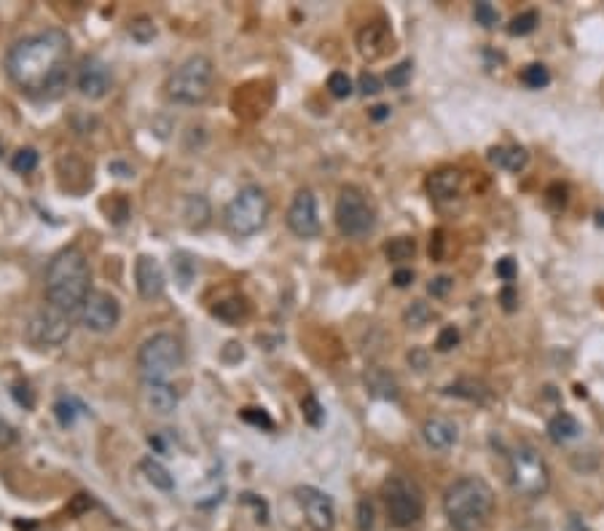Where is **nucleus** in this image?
Listing matches in <instances>:
<instances>
[{"label":"nucleus","instance_id":"nucleus-22","mask_svg":"<svg viewBox=\"0 0 604 531\" xmlns=\"http://www.w3.org/2000/svg\"><path fill=\"white\" fill-rule=\"evenodd\" d=\"M212 314H215L220 322H226V325H239V322L247 319L250 303H247L244 298H239V295H231V298L215 303V306H212Z\"/></svg>","mask_w":604,"mask_h":531},{"label":"nucleus","instance_id":"nucleus-7","mask_svg":"<svg viewBox=\"0 0 604 531\" xmlns=\"http://www.w3.org/2000/svg\"><path fill=\"white\" fill-rule=\"evenodd\" d=\"M387 518L395 528H411L425 515V494L417 480L406 475H390L382 485Z\"/></svg>","mask_w":604,"mask_h":531},{"label":"nucleus","instance_id":"nucleus-33","mask_svg":"<svg viewBox=\"0 0 604 531\" xmlns=\"http://www.w3.org/2000/svg\"><path fill=\"white\" fill-rule=\"evenodd\" d=\"M129 36H132L137 44H151V41L156 38V25H153V20H148V17L132 20V22H129Z\"/></svg>","mask_w":604,"mask_h":531},{"label":"nucleus","instance_id":"nucleus-31","mask_svg":"<svg viewBox=\"0 0 604 531\" xmlns=\"http://www.w3.org/2000/svg\"><path fill=\"white\" fill-rule=\"evenodd\" d=\"M430 319H433V309H430L425 301H414V303L406 309V314H403V322H406L409 328H425Z\"/></svg>","mask_w":604,"mask_h":531},{"label":"nucleus","instance_id":"nucleus-25","mask_svg":"<svg viewBox=\"0 0 604 531\" xmlns=\"http://www.w3.org/2000/svg\"><path fill=\"white\" fill-rule=\"evenodd\" d=\"M446 394H454V397L470 400V402H486L492 397L489 386L484 381H478V378H459V381H454L446 389Z\"/></svg>","mask_w":604,"mask_h":531},{"label":"nucleus","instance_id":"nucleus-10","mask_svg":"<svg viewBox=\"0 0 604 531\" xmlns=\"http://www.w3.org/2000/svg\"><path fill=\"white\" fill-rule=\"evenodd\" d=\"M70 330H73L70 314L46 303L28 322V341L38 349H54V346H62L70 338Z\"/></svg>","mask_w":604,"mask_h":531},{"label":"nucleus","instance_id":"nucleus-40","mask_svg":"<svg viewBox=\"0 0 604 531\" xmlns=\"http://www.w3.org/2000/svg\"><path fill=\"white\" fill-rule=\"evenodd\" d=\"M459 344V330L454 325H446L441 333H438V341H435V349L438 352H451L454 346Z\"/></svg>","mask_w":604,"mask_h":531},{"label":"nucleus","instance_id":"nucleus-36","mask_svg":"<svg viewBox=\"0 0 604 531\" xmlns=\"http://www.w3.org/2000/svg\"><path fill=\"white\" fill-rule=\"evenodd\" d=\"M411 73H414V62H401V65H395V68H390V73H387V84L393 87V89H406L409 87V81H411Z\"/></svg>","mask_w":604,"mask_h":531},{"label":"nucleus","instance_id":"nucleus-42","mask_svg":"<svg viewBox=\"0 0 604 531\" xmlns=\"http://www.w3.org/2000/svg\"><path fill=\"white\" fill-rule=\"evenodd\" d=\"M358 89H360L363 97H376V95L382 92V81H379L374 73H363V76L358 79Z\"/></svg>","mask_w":604,"mask_h":531},{"label":"nucleus","instance_id":"nucleus-29","mask_svg":"<svg viewBox=\"0 0 604 531\" xmlns=\"http://www.w3.org/2000/svg\"><path fill=\"white\" fill-rule=\"evenodd\" d=\"M518 79H521V84L529 87V89H545V87L550 84V73H548L545 65H526V68L521 71Z\"/></svg>","mask_w":604,"mask_h":531},{"label":"nucleus","instance_id":"nucleus-47","mask_svg":"<svg viewBox=\"0 0 604 531\" xmlns=\"http://www.w3.org/2000/svg\"><path fill=\"white\" fill-rule=\"evenodd\" d=\"M548 196H550V204L553 207H567V186H550V191H548Z\"/></svg>","mask_w":604,"mask_h":531},{"label":"nucleus","instance_id":"nucleus-2","mask_svg":"<svg viewBox=\"0 0 604 531\" xmlns=\"http://www.w3.org/2000/svg\"><path fill=\"white\" fill-rule=\"evenodd\" d=\"M89 282H92V271H89V261H87L84 250H79V247L60 250L46 269L49 306H57L68 314L81 309L92 293Z\"/></svg>","mask_w":604,"mask_h":531},{"label":"nucleus","instance_id":"nucleus-20","mask_svg":"<svg viewBox=\"0 0 604 531\" xmlns=\"http://www.w3.org/2000/svg\"><path fill=\"white\" fill-rule=\"evenodd\" d=\"M489 162L505 172H521L529 164V153L518 145H497L489 151Z\"/></svg>","mask_w":604,"mask_h":531},{"label":"nucleus","instance_id":"nucleus-21","mask_svg":"<svg viewBox=\"0 0 604 531\" xmlns=\"http://www.w3.org/2000/svg\"><path fill=\"white\" fill-rule=\"evenodd\" d=\"M366 384H368V392L379 400H395L398 397V381L385 368H371L366 373Z\"/></svg>","mask_w":604,"mask_h":531},{"label":"nucleus","instance_id":"nucleus-6","mask_svg":"<svg viewBox=\"0 0 604 531\" xmlns=\"http://www.w3.org/2000/svg\"><path fill=\"white\" fill-rule=\"evenodd\" d=\"M508 483L518 496H542L550 488V469L540 451H534L532 445H516L508 453Z\"/></svg>","mask_w":604,"mask_h":531},{"label":"nucleus","instance_id":"nucleus-24","mask_svg":"<svg viewBox=\"0 0 604 531\" xmlns=\"http://www.w3.org/2000/svg\"><path fill=\"white\" fill-rule=\"evenodd\" d=\"M580 435V421L572 416V413H556L550 421H548V437L553 443H569Z\"/></svg>","mask_w":604,"mask_h":531},{"label":"nucleus","instance_id":"nucleus-1","mask_svg":"<svg viewBox=\"0 0 604 531\" xmlns=\"http://www.w3.org/2000/svg\"><path fill=\"white\" fill-rule=\"evenodd\" d=\"M70 38L65 30L52 28L17 41L6 57V73L22 95L60 97L68 81Z\"/></svg>","mask_w":604,"mask_h":531},{"label":"nucleus","instance_id":"nucleus-32","mask_svg":"<svg viewBox=\"0 0 604 531\" xmlns=\"http://www.w3.org/2000/svg\"><path fill=\"white\" fill-rule=\"evenodd\" d=\"M537 25H540L537 12H521L518 17H513V20H510L508 33H510V36H529V33H534V28H537Z\"/></svg>","mask_w":604,"mask_h":531},{"label":"nucleus","instance_id":"nucleus-18","mask_svg":"<svg viewBox=\"0 0 604 531\" xmlns=\"http://www.w3.org/2000/svg\"><path fill=\"white\" fill-rule=\"evenodd\" d=\"M422 437L430 448H438V451H446L457 443L459 437V429L451 419L446 416H430L425 424H422Z\"/></svg>","mask_w":604,"mask_h":531},{"label":"nucleus","instance_id":"nucleus-35","mask_svg":"<svg viewBox=\"0 0 604 531\" xmlns=\"http://www.w3.org/2000/svg\"><path fill=\"white\" fill-rule=\"evenodd\" d=\"M328 92H331L336 100H347V97L352 95V79H350L347 73H342V71L331 73V76H328Z\"/></svg>","mask_w":604,"mask_h":531},{"label":"nucleus","instance_id":"nucleus-44","mask_svg":"<svg viewBox=\"0 0 604 531\" xmlns=\"http://www.w3.org/2000/svg\"><path fill=\"white\" fill-rule=\"evenodd\" d=\"M14 443H17V432H14V427H12L9 421L0 419V451L12 448Z\"/></svg>","mask_w":604,"mask_h":531},{"label":"nucleus","instance_id":"nucleus-51","mask_svg":"<svg viewBox=\"0 0 604 531\" xmlns=\"http://www.w3.org/2000/svg\"><path fill=\"white\" fill-rule=\"evenodd\" d=\"M108 170H111V172H121V178H132V170H129L127 164H121V162H113Z\"/></svg>","mask_w":604,"mask_h":531},{"label":"nucleus","instance_id":"nucleus-48","mask_svg":"<svg viewBox=\"0 0 604 531\" xmlns=\"http://www.w3.org/2000/svg\"><path fill=\"white\" fill-rule=\"evenodd\" d=\"M414 282V271L411 269H398L395 274H393V285L395 287H409Z\"/></svg>","mask_w":604,"mask_h":531},{"label":"nucleus","instance_id":"nucleus-39","mask_svg":"<svg viewBox=\"0 0 604 531\" xmlns=\"http://www.w3.org/2000/svg\"><path fill=\"white\" fill-rule=\"evenodd\" d=\"M242 419H244L247 424L261 427V429H274V421H271V416H269L263 408H244V411H242Z\"/></svg>","mask_w":604,"mask_h":531},{"label":"nucleus","instance_id":"nucleus-19","mask_svg":"<svg viewBox=\"0 0 604 531\" xmlns=\"http://www.w3.org/2000/svg\"><path fill=\"white\" fill-rule=\"evenodd\" d=\"M427 194L435 199V202H446V199H454L462 188V172L454 170V167H441L435 170L430 178H427Z\"/></svg>","mask_w":604,"mask_h":531},{"label":"nucleus","instance_id":"nucleus-27","mask_svg":"<svg viewBox=\"0 0 604 531\" xmlns=\"http://www.w3.org/2000/svg\"><path fill=\"white\" fill-rule=\"evenodd\" d=\"M414 253H417V242L411 236H395L385 245V255L393 263H406L414 258Z\"/></svg>","mask_w":604,"mask_h":531},{"label":"nucleus","instance_id":"nucleus-9","mask_svg":"<svg viewBox=\"0 0 604 531\" xmlns=\"http://www.w3.org/2000/svg\"><path fill=\"white\" fill-rule=\"evenodd\" d=\"M336 226L347 239H363L376 228V212L366 191L358 186H344L336 202Z\"/></svg>","mask_w":604,"mask_h":531},{"label":"nucleus","instance_id":"nucleus-17","mask_svg":"<svg viewBox=\"0 0 604 531\" xmlns=\"http://www.w3.org/2000/svg\"><path fill=\"white\" fill-rule=\"evenodd\" d=\"M143 402L151 413L170 416L178 408V392L167 381H143Z\"/></svg>","mask_w":604,"mask_h":531},{"label":"nucleus","instance_id":"nucleus-8","mask_svg":"<svg viewBox=\"0 0 604 531\" xmlns=\"http://www.w3.org/2000/svg\"><path fill=\"white\" fill-rule=\"evenodd\" d=\"M183 365V346L172 333H153L137 349V370L143 381H167Z\"/></svg>","mask_w":604,"mask_h":531},{"label":"nucleus","instance_id":"nucleus-30","mask_svg":"<svg viewBox=\"0 0 604 531\" xmlns=\"http://www.w3.org/2000/svg\"><path fill=\"white\" fill-rule=\"evenodd\" d=\"M38 162H41V156H38V151H36V148H22V151H17V153H14V159H12V170H14L17 175H30V172H36Z\"/></svg>","mask_w":604,"mask_h":531},{"label":"nucleus","instance_id":"nucleus-16","mask_svg":"<svg viewBox=\"0 0 604 531\" xmlns=\"http://www.w3.org/2000/svg\"><path fill=\"white\" fill-rule=\"evenodd\" d=\"M135 285H137L140 298H145V301L161 298L164 295V287H167L161 263L156 258H151V255H140L135 261Z\"/></svg>","mask_w":604,"mask_h":531},{"label":"nucleus","instance_id":"nucleus-23","mask_svg":"<svg viewBox=\"0 0 604 531\" xmlns=\"http://www.w3.org/2000/svg\"><path fill=\"white\" fill-rule=\"evenodd\" d=\"M210 202L204 199V196H199V194H191L188 199H186V207H183V218H186V223H188V228L191 231H202L207 223H210Z\"/></svg>","mask_w":604,"mask_h":531},{"label":"nucleus","instance_id":"nucleus-5","mask_svg":"<svg viewBox=\"0 0 604 531\" xmlns=\"http://www.w3.org/2000/svg\"><path fill=\"white\" fill-rule=\"evenodd\" d=\"M269 196L261 186H244L234 194V199L223 210V226L231 236L247 239L258 234L269 220Z\"/></svg>","mask_w":604,"mask_h":531},{"label":"nucleus","instance_id":"nucleus-12","mask_svg":"<svg viewBox=\"0 0 604 531\" xmlns=\"http://www.w3.org/2000/svg\"><path fill=\"white\" fill-rule=\"evenodd\" d=\"M287 228L298 239H315L320 234V215H318V199L310 188H301L290 207H287Z\"/></svg>","mask_w":604,"mask_h":531},{"label":"nucleus","instance_id":"nucleus-15","mask_svg":"<svg viewBox=\"0 0 604 531\" xmlns=\"http://www.w3.org/2000/svg\"><path fill=\"white\" fill-rule=\"evenodd\" d=\"M358 52L363 60L374 62V60H382L390 49H393V33L387 28V22L376 20V22H366L360 30H358Z\"/></svg>","mask_w":604,"mask_h":531},{"label":"nucleus","instance_id":"nucleus-11","mask_svg":"<svg viewBox=\"0 0 604 531\" xmlns=\"http://www.w3.org/2000/svg\"><path fill=\"white\" fill-rule=\"evenodd\" d=\"M81 319L92 333H111L121 319V303L105 290H92L81 306Z\"/></svg>","mask_w":604,"mask_h":531},{"label":"nucleus","instance_id":"nucleus-49","mask_svg":"<svg viewBox=\"0 0 604 531\" xmlns=\"http://www.w3.org/2000/svg\"><path fill=\"white\" fill-rule=\"evenodd\" d=\"M502 303H505V309H508V311H513V309H516V295H513V290H510V287H505V290H502Z\"/></svg>","mask_w":604,"mask_h":531},{"label":"nucleus","instance_id":"nucleus-43","mask_svg":"<svg viewBox=\"0 0 604 531\" xmlns=\"http://www.w3.org/2000/svg\"><path fill=\"white\" fill-rule=\"evenodd\" d=\"M454 287V279L451 277H435L433 282H430V295L433 298H443V295H449V290Z\"/></svg>","mask_w":604,"mask_h":531},{"label":"nucleus","instance_id":"nucleus-34","mask_svg":"<svg viewBox=\"0 0 604 531\" xmlns=\"http://www.w3.org/2000/svg\"><path fill=\"white\" fill-rule=\"evenodd\" d=\"M172 269L178 271L180 285L188 287V285H191V277H194V271H196V261H194L188 253H178V255L172 258Z\"/></svg>","mask_w":604,"mask_h":531},{"label":"nucleus","instance_id":"nucleus-13","mask_svg":"<svg viewBox=\"0 0 604 531\" xmlns=\"http://www.w3.org/2000/svg\"><path fill=\"white\" fill-rule=\"evenodd\" d=\"M295 499L304 510V518L310 520L312 531H331L334 523H336V507H334V499L328 494H323L320 488H312V485H301L295 488Z\"/></svg>","mask_w":604,"mask_h":531},{"label":"nucleus","instance_id":"nucleus-4","mask_svg":"<svg viewBox=\"0 0 604 531\" xmlns=\"http://www.w3.org/2000/svg\"><path fill=\"white\" fill-rule=\"evenodd\" d=\"M215 84V65L204 54H191L167 81V97L178 105H202Z\"/></svg>","mask_w":604,"mask_h":531},{"label":"nucleus","instance_id":"nucleus-14","mask_svg":"<svg viewBox=\"0 0 604 531\" xmlns=\"http://www.w3.org/2000/svg\"><path fill=\"white\" fill-rule=\"evenodd\" d=\"M76 87L87 100H103L113 87V76H111L108 62H103L100 57H87L79 68Z\"/></svg>","mask_w":604,"mask_h":531},{"label":"nucleus","instance_id":"nucleus-26","mask_svg":"<svg viewBox=\"0 0 604 531\" xmlns=\"http://www.w3.org/2000/svg\"><path fill=\"white\" fill-rule=\"evenodd\" d=\"M140 469H143L145 480H148L153 488H161V491H172V488H175V477H172L170 469H167L161 461H156L153 456L143 459V461H140Z\"/></svg>","mask_w":604,"mask_h":531},{"label":"nucleus","instance_id":"nucleus-38","mask_svg":"<svg viewBox=\"0 0 604 531\" xmlns=\"http://www.w3.org/2000/svg\"><path fill=\"white\" fill-rule=\"evenodd\" d=\"M473 20H476L481 28H494V25L500 22V14H497V9H494L492 4H476Z\"/></svg>","mask_w":604,"mask_h":531},{"label":"nucleus","instance_id":"nucleus-46","mask_svg":"<svg viewBox=\"0 0 604 531\" xmlns=\"http://www.w3.org/2000/svg\"><path fill=\"white\" fill-rule=\"evenodd\" d=\"M497 277H500L502 282H513V279H516V263H513V258L497 261Z\"/></svg>","mask_w":604,"mask_h":531},{"label":"nucleus","instance_id":"nucleus-45","mask_svg":"<svg viewBox=\"0 0 604 531\" xmlns=\"http://www.w3.org/2000/svg\"><path fill=\"white\" fill-rule=\"evenodd\" d=\"M446 234L438 228L433 236H430V258L433 261H443V247H446V239H443Z\"/></svg>","mask_w":604,"mask_h":531},{"label":"nucleus","instance_id":"nucleus-37","mask_svg":"<svg viewBox=\"0 0 604 531\" xmlns=\"http://www.w3.org/2000/svg\"><path fill=\"white\" fill-rule=\"evenodd\" d=\"M301 411H304V419H307L312 427H320L323 419H326V411H323V405L318 402L315 394H307L304 400H301Z\"/></svg>","mask_w":604,"mask_h":531},{"label":"nucleus","instance_id":"nucleus-3","mask_svg":"<svg viewBox=\"0 0 604 531\" xmlns=\"http://www.w3.org/2000/svg\"><path fill=\"white\" fill-rule=\"evenodd\" d=\"M494 510V491L484 477L465 475L443 494V512L454 531H478Z\"/></svg>","mask_w":604,"mask_h":531},{"label":"nucleus","instance_id":"nucleus-28","mask_svg":"<svg viewBox=\"0 0 604 531\" xmlns=\"http://www.w3.org/2000/svg\"><path fill=\"white\" fill-rule=\"evenodd\" d=\"M87 413V408L76 400V397H60L54 402V416L62 427H73L76 424V416Z\"/></svg>","mask_w":604,"mask_h":531},{"label":"nucleus","instance_id":"nucleus-50","mask_svg":"<svg viewBox=\"0 0 604 531\" xmlns=\"http://www.w3.org/2000/svg\"><path fill=\"white\" fill-rule=\"evenodd\" d=\"M387 116H390V108H387V105H379V108L371 111V119H374V121H385Z\"/></svg>","mask_w":604,"mask_h":531},{"label":"nucleus","instance_id":"nucleus-41","mask_svg":"<svg viewBox=\"0 0 604 531\" xmlns=\"http://www.w3.org/2000/svg\"><path fill=\"white\" fill-rule=\"evenodd\" d=\"M358 528L360 531H371L374 528V504L368 499L358 502Z\"/></svg>","mask_w":604,"mask_h":531}]
</instances>
